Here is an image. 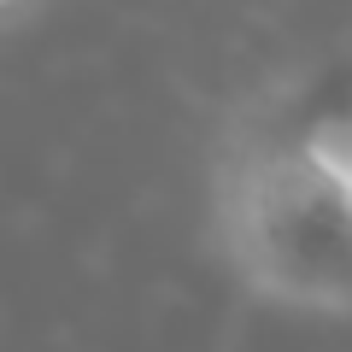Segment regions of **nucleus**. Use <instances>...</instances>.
I'll list each match as a JSON object with an SVG mask.
<instances>
[{"label":"nucleus","instance_id":"1","mask_svg":"<svg viewBox=\"0 0 352 352\" xmlns=\"http://www.w3.org/2000/svg\"><path fill=\"white\" fill-rule=\"evenodd\" d=\"M212 247L252 300L352 311V182L317 135L235 129L212 170Z\"/></svg>","mask_w":352,"mask_h":352},{"label":"nucleus","instance_id":"2","mask_svg":"<svg viewBox=\"0 0 352 352\" xmlns=\"http://www.w3.org/2000/svg\"><path fill=\"white\" fill-rule=\"evenodd\" d=\"M311 135H317V147H323L329 159H335L340 170H346V182H352V118H335V124H317Z\"/></svg>","mask_w":352,"mask_h":352},{"label":"nucleus","instance_id":"3","mask_svg":"<svg viewBox=\"0 0 352 352\" xmlns=\"http://www.w3.org/2000/svg\"><path fill=\"white\" fill-rule=\"evenodd\" d=\"M6 6H24V0H6Z\"/></svg>","mask_w":352,"mask_h":352}]
</instances>
